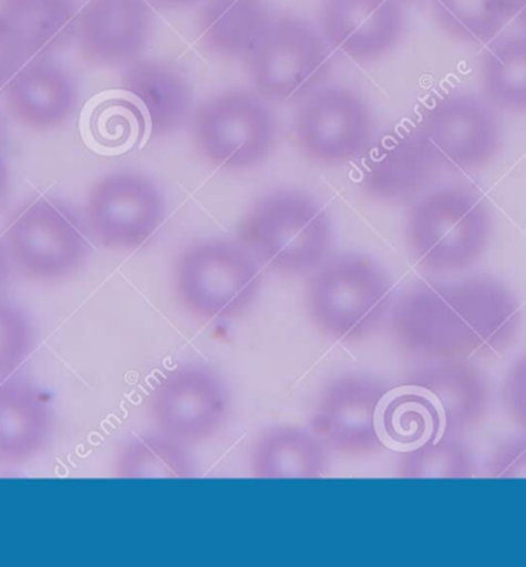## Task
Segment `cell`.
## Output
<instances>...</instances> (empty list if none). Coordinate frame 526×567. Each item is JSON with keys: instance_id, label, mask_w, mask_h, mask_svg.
I'll list each match as a JSON object with an SVG mask.
<instances>
[{"instance_id": "obj_1", "label": "cell", "mask_w": 526, "mask_h": 567, "mask_svg": "<svg viewBox=\"0 0 526 567\" xmlns=\"http://www.w3.org/2000/svg\"><path fill=\"white\" fill-rule=\"evenodd\" d=\"M522 307L493 277L422 284L393 301L388 331L399 351L419 364L497 359L519 336Z\"/></svg>"}, {"instance_id": "obj_2", "label": "cell", "mask_w": 526, "mask_h": 567, "mask_svg": "<svg viewBox=\"0 0 526 567\" xmlns=\"http://www.w3.org/2000/svg\"><path fill=\"white\" fill-rule=\"evenodd\" d=\"M332 221L312 194L277 188L249 206L236 240L264 268L285 277L310 276L330 257Z\"/></svg>"}, {"instance_id": "obj_3", "label": "cell", "mask_w": 526, "mask_h": 567, "mask_svg": "<svg viewBox=\"0 0 526 567\" xmlns=\"http://www.w3.org/2000/svg\"><path fill=\"white\" fill-rule=\"evenodd\" d=\"M305 305L314 327L328 339L360 342L388 319L393 281L373 257L338 254L308 276Z\"/></svg>"}, {"instance_id": "obj_4", "label": "cell", "mask_w": 526, "mask_h": 567, "mask_svg": "<svg viewBox=\"0 0 526 567\" xmlns=\"http://www.w3.org/2000/svg\"><path fill=\"white\" fill-rule=\"evenodd\" d=\"M488 206L465 186L422 194L406 214V241L415 261L431 272H457L482 259L492 240Z\"/></svg>"}, {"instance_id": "obj_5", "label": "cell", "mask_w": 526, "mask_h": 567, "mask_svg": "<svg viewBox=\"0 0 526 567\" xmlns=\"http://www.w3.org/2000/svg\"><path fill=\"white\" fill-rule=\"evenodd\" d=\"M264 287V267L237 240L202 239L176 257L173 288L182 307L204 321L247 312Z\"/></svg>"}, {"instance_id": "obj_6", "label": "cell", "mask_w": 526, "mask_h": 567, "mask_svg": "<svg viewBox=\"0 0 526 567\" xmlns=\"http://www.w3.org/2000/svg\"><path fill=\"white\" fill-rule=\"evenodd\" d=\"M244 63L256 93L265 101L300 103L330 78L331 47L307 19L276 14Z\"/></svg>"}, {"instance_id": "obj_7", "label": "cell", "mask_w": 526, "mask_h": 567, "mask_svg": "<svg viewBox=\"0 0 526 567\" xmlns=\"http://www.w3.org/2000/svg\"><path fill=\"white\" fill-rule=\"evenodd\" d=\"M193 141L208 164L227 172L262 165L277 142L279 122L256 91L227 90L194 111Z\"/></svg>"}, {"instance_id": "obj_8", "label": "cell", "mask_w": 526, "mask_h": 567, "mask_svg": "<svg viewBox=\"0 0 526 567\" xmlns=\"http://www.w3.org/2000/svg\"><path fill=\"white\" fill-rule=\"evenodd\" d=\"M89 228L65 202L35 197L10 217L6 245L11 260L33 280H61L78 271L90 254Z\"/></svg>"}, {"instance_id": "obj_9", "label": "cell", "mask_w": 526, "mask_h": 567, "mask_svg": "<svg viewBox=\"0 0 526 567\" xmlns=\"http://www.w3.org/2000/svg\"><path fill=\"white\" fill-rule=\"evenodd\" d=\"M374 118L367 102L343 86H320L299 103L295 141L305 157L323 166L353 164L374 144Z\"/></svg>"}, {"instance_id": "obj_10", "label": "cell", "mask_w": 526, "mask_h": 567, "mask_svg": "<svg viewBox=\"0 0 526 567\" xmlns=\"http://www.w3.org/2000/svg\"><path fill=\"white\" fill-rule=\"evenodd\" d=\"M166 198L152 177L134 172L106 174L91 186L85 202V225L104 248L144 247L159 231Z\"/></svg>"}, {"instance_id": "obj_11", "label": "cell", "mask_w": 526, "mask_h": 567, "mask_svg": "<svg viewBox=\"0 0 526 567\" xmlns=\"http://www.w3.org/2000/svg\"><path fill=\"white\" fill-rule=\"evenodd\" d=\"M149 411L161 434L185 446L215 437L231 411V395L217 372L184 364L166 372L149 395Z\"/></svg>"}, {"instance_id": "obj_12", "label": "cell", "mask_w": 526, "mask_h": 567, "mask_svg": "<svg viewBox=\"0 0 526 567\" xmlns=\"http://www.w3.org/2000/svg\"><path fill=\"white\" fill-rule=\"evenodd\" d=\"M415 126L442 168H482L501 150V124L492 103L474 94L437 97L426 106Z\"/></svg>"}, {"instance_id": "obj_13", "label": "cell", "mask_w": 526, "mask_h": 567, "mask_svg": "<svg viewBox=\"0 0 526 567\" xmlns=\"http://www.w3.org/2000/svg\"><path fill=\"white\" fill-rule=\"evenodd\" d=\"M385 384L370 375L336 377L320 392L310 430L328 451L343 457H363L383 447L379 411Z\"/></svg>"}, {"instance_id": "obj_14", "label": "cell", "mask_w": 526, "mask_h": 567, "mask_svg": "<svg viewBox=\"0 0 526 567\" xmlns=\"http://www.w3.org/2000/svg\"><path fill=\"white\" fill-rule=\"evenodd\" d=\"M320 31L351 61H379L398 47L405 31L402 0H323Z\"/></svg>"}, {"instance_id": "obj_15", "label": "cell", "mask_w": 526, "mask_h": 567, "mask_svg": "<svg viewBox=\"0 0 526 567\" xmlns=\"http://www.w3.org/2000/svg\"><path fill=\"white\" fill-rule=\"evenodd\" d=\"M153 28L148 0H90L79 14L76 34L83 58L118 65L141 58Z\"/></svg>"}, {"instance_id": "obj_16", "label": "cell", "mask_w": 526, "mask_h": 567, "mask_svg": "<svg viewBox=\"0 0 526 567\" xmlns=\"http://www.w3.org/2000/svg\"><path fill=\"white\" fill-rule=\"evenodd\" d=\"M437 158L417 126L388 134L368 153L360 185L363 192L386 204H406L436 177Z\"/></svg>"}, {"instance_id": "obj_17", "label": "cell", "mask_w": 526, "mask_h": 567, "mask_svg": "<svg viewBox=\"0 0 526 567\" xmlns=\"http://www.w3.org/2000/svg\"><path fill=\"white\" fill-rule=\"evenodd\" d=\"M3 97L11 116L33 130L58 128L79 105L73 74L49 58L28 59L3 86Z\"/></svg>"}, {"instance_id": "obj_18", "label": "cell", "mask_w": 526, "mask_h": 567, "mask_svg": "<svg viewBox=\"0 0 526 567\" xmlns=\"http://www.w3.org/2000/svg\"><path fill=\"white\" fill-rule=\"evenodd\" d=\"M405 384L433 400L441 415L442 432L462 437L488 415L492 391L476 363L451 360L419 364Z\"/></svg>"}, {"instance_id": "obj_19", "label": "cell", "mask_w": 526, "mask_h": 567, "mask_svg": "<svg viewBox=\"0 0 526 567\" xmlns=\"http://www.w3.org/2000/svg\"><path fill=\"white\" fill-rule=\"evenodd\" d=\"M121 85L136 99L153 138L179 133L196 111L192 83L169 63L137 59L126 66Z\"/></svg>"}, {"instance_id": "obj_20", "label": "cell", "mask_w": 526, "mask_h": 567, "mask_svg": "<svg viewBox=\"0 0 526 567\" xmlns=\"http://www.w3.org/2000/svg\"><path fill=\"white\" fill-rule=\"evenodd\" d=\"M51 434V412L33 386L0 384V465L21 466L41 454Z\"/></svg>"}, {"instance_id": "obj_21", "label": "cell", "mask_w": 526, "mask_h": 567, "mask_svg": "<svg viewBox=\"0 0 526 567\" xmlns=\"http://www.w3.org/2000/svg\"><path fill=\"white\" fill-rule=\"evenodd\" d=\"M275 16L267 0H205L197 16V34L209 53L244 61Z\"/></svg>"}, {"instance_id": "obj_22", "label": "cell", "mask_w": 526, "mask_h": 567, "mask_svg": "<svg viewBox=\"0 0 526 567\" xmlns=\"http://www.w3.org/2000/svg\"><path fill=\"white\" fill-rule=\"evenodd\" d=\"M76 0H0V21L27 59L49 58L78 31Z\"/></svg>"}, {"instance_id": "obj_23", "label": "cell", "mask_w": 526, "mask_h": 567, "mask_svg": "<svg viewBox=\"0 0 526 567\" xmlns=\"http://www.w3.org/2000/svg\"><path fill=\"white\" fill-rule=\"evenodd\" d=\"M328 467V450L311 431L279 426L265 432L251 452L257 478H320Z\"/></svg>"}, {"instance_id": "obj_24", "label": "cell", "mask_w": 526, "mask_h": 567, "mask_svg": "<svg viewBox=\"0 0 526 567\" xmlns=\"http://www.w3.org/2000/svg\"><path fill=\"white\" fill-rule=\"evenodd\" d=\"M481 83L486 101L506 111H526V34L489 47L482 58Z\"/></svg>"}, {"instance_id": "obj_25", "label": "cell", "mask_w": 526, "mask_h": 567, "mask_svg": "<svg viewBox=\"0 0 526 567\" xmlns=\"http://www.w3.org/2000/svg\"><path fill=\"white\" fill-rule=\"evenodd\" d=\"M434 21L458 42L493 39L516 11V0H431Z\"/></svg>"}, {"instance_id": "obj_26", "label": "cell", "mask_w": 526, "mask_h": 567, "mask_svg": "<svg viewBox=\"0 0 526 567\" xmlns=\"http://www.w3.org/2000/svg\"><path fill=\"white\" fill-rule=\"evenodd\" d=\"M194 463L187 446L166 435L134 439L118 452V478H189Z\"/></svg>"}, {"instance_id": "obj_27", "label": "cell", "mask_w": 526, "mask_h": 567, "mask_svg": "<svg viewBox=\"0 0 526 567\" xmlns=\"http://www.w3.org/2000/svg\"><path fill=\"white\" fill-rule=\"evenodd\" d=\"M474 471L473 451L461 435L448 432L402 452L398 462L401 478L462 480L474 477Z\"/></svg>"}, {"instance_id": "obj_28", "label": "cell", "mask_w": 526, "mask_h": 567, "mask_svg": "<svg viewBox=\"0 0 526 567\" xmlns=\"http://www.w3.org/2000/svg\"><path fill=\"white\" fill-rule=\"evenodd\" d=\"M381 423L388 442L399 446L414 447L442 434L436 404L414 388L388 400Z\"/></svg>"}, {"instance_id": "obj_29", "label": "cell", "mask_w": 526, "mask_h": 567, "mask_svg": "<svg viewBox=\"0 0 526 567\" xmlns=\"http://www.w3.org/2000/svg\"><path fill=\"white\" fill-rule=\"evenodd\" d=\"M33 343V324L27 312L10 301H0V380L21 367Z\"/></svg>"}, {"instance_id": "obj_30", "label": "cell", "mask_w": 526, "mask_h": 567, "mask_svg": "<svg viewBox=\"0 0 526 567\" xmlns=\"http://www.w3.org/2000/svg\"><path fill=\"white\" fill-rule=\"evenodd\" d=\"M486 477L526 478V435L505 440L485 465Z\"/></svg>"}, {"instance_id": "obj_31", "label": "cell", "mask_w": 526, "mask_h": 567, "mask_svg": "<svg viewBox=\"0 0 526 567\" xmlns=\"http://www.w3.org/2000/svg\"><path fill=\"white\" fill-rule=\"evenodd\" d=\"M502 404L514 424L526 431V354L514 360L502 383Z\"/></svg>"}, {"instance_id": "obj_32", "label": "cell", "mask_w": 526, "mask_h": 567, "mask_svg": "<svg viewBox=\"0 0 526 567\" xmlns=\"http://www.w3.org/2000/svg\"><path fill=\"white\" fill-rule=\"evenodd\" d=\"M27 61L22 47L6 23L0 21V86H6Z\"/></svg>"}, {"instance_id": "obj_33", "label": "cell", "mask_w": 526, "mask_h": 567, "mask_svg": "<svg viewBox=\"0 0 526 567\" xmlns=\"http://www.w3.org/2000/svg\"><path fill=\"white\" fill-rule=\"evenodd\" d=\"M11 277V257L7 245L0 240V289L6 288Z\"/></svg>"}, {"instance_id": "obj_34", "label": "cell", "mask_w": 526, "mask_h": 567, "mask_svg": "<svg viewBox=\"0 0 526 567\" xmlns=\"http://www.w3.org/2000/svg\"><path fill=\"white\" fill-rule=\"evenodd\" d=\"M148 2L164 10H184V8L199 6L205 0H148Z\"/></svg>"}, {"instance_id": "obj_35", "label": "cell", "mask_w": 526, "mask_h": 567, "mask_svg": "<svg viewBox=\"0 0 526 567\" xmlns=\"http://www.w3.org/2000/svg\"><path fill=\"white\" fill-rule=\"evenodd\" d=\"M8 188H10V166L0 153V205L6 200Z\"/></svg>"}, {"instance_id": "obj_36", "label": "cell", "mask_w": 526, "mask_h": 567, "mask_svg": "<svg viewBox=\"0 0 526 567\" xmlns=\"http://www.w3.org/2000/svg\"><path fill=\"white\" fill-rule=\"evenodd\" d=\"M517 21L526 30V0H516V11H514Z\"/></svg>"}, {"instance_id": "obj_37", "label": "cell", "mask_w": 526, "mask_h": 567, "mask_svg": "<svg viewBox=\"0 0 526 567\" xmlns=\"http://www.w3.org/2000/svg\"><path fill=\"white\" fill-rule=\"evenodd\" d=\"M3 142V124L2 118H0V145H2Z\"/></svg>"}, {"instance_id": "obj_38", "label": "cell", "mask_w": 526, "mask_h": 567, "mask_svg": "<svg viewBox=\"0 0 526 567\" xmlns=\"http://www.w3.org/2000/svg\"><path fill=\"white\" fill-rule=\"evenodd\" d=\"M406 2H410V0H406Z\"/></svg>"}]
</instances>
